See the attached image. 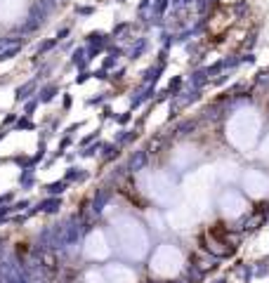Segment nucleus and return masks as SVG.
<instances>
[{
  "label": "nucleus",
  "instance_id": "nucleus-1",
  "mask_svg": "<svg viewBox=\"0 0 269 283\" xmlns=\"http://www.w3.org/2000/svg\"><path fill=\"white\" fill-rule=\"evenodd\" d=\"M24 10V0H0V15H19Z\"/></svg>",
  "mask_w": 269,
  "mask_h": 283
}]
</instances>
